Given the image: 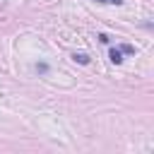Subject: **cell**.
<instances>
[{
    "mask_svg": "<svg viewBox=\"0 0 154 154\" xmlns=\"http://www.w3.org/2000/svg\"><path fill=\"white\" fill-rule=\"evenodd\" d=\"M108 58H111V63L120 65V63H123V51H120V48H111V51H108Z\"/></svg>",
    "mask_w": 154,
    "mask_h": 154,
    "instance_id": "6da1fadb",
    "label": "cell"
},
{
    "mask_svg": "<svg viewBox=\"0 0 154 154\" xmlns=\"http://www.w3.org/2000/svg\"><path fill=\"white\" fill-rule=\"evenodd\" d=\"M72 60H75V63H79V65H87V63H89V55H87V53H75V55H72Z\"/></svg>",
    "mask_w": 154,
    "mask_h": 154,
    "instance_id": "7a4b0ae2",
    "label": "cell"
},
{
    "mask_svg": "<svg viewBox=\"0 0 154 154\" xmlns=\"http://www.w3.org/2000/svg\"><path fill=\"white\" fill-rule=\"evenodd\" d=\"M120 51H123V53H128V55H132V53H135V46H130V43H123V46H120Z\"/></svg>",
    "mask_w": 154,
    "mask_h": 154,
    "instance_id": "3957f363",
    "label": "cell"
},
{
    "mask_svg": "<svg viewBox=\"0 0 154 154\" xmlns=\"http://www.w3.org/2000/svg\"><path fill=\"white\" fill-rule=\"evenodd\" d=\"M96 2H106V5H120L123 0H96Z\"/></svg>",
    "mask_w": 154,
    "mask_h": 154,
    "instance_id": "277c9868",
    "label": "cell"
}]
</instances>
